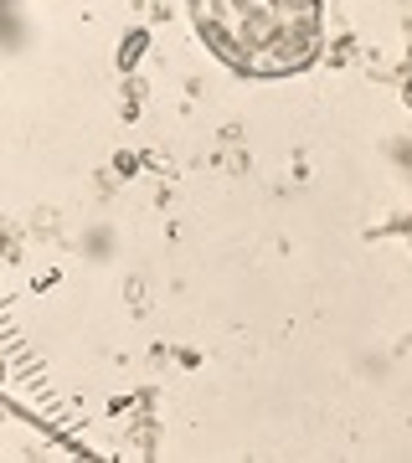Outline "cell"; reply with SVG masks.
Here are the masks:
<instances>
[{
	"label": "cell",
	"mask_w": 412,
	"mask_h": 463,
	"mask_svg": "<svg viewBox=\"0 0 412 463\" xmlns=\"http://www.w3.org/2000/svg\"><path fill=\"white\" fill-rule=\"evenodd\" d=\"M201 42L247 78H283L314 62L325 11L320 0H191Z\"/></svg>",
	"instance_id": "obj_1"
}]
</instances>
